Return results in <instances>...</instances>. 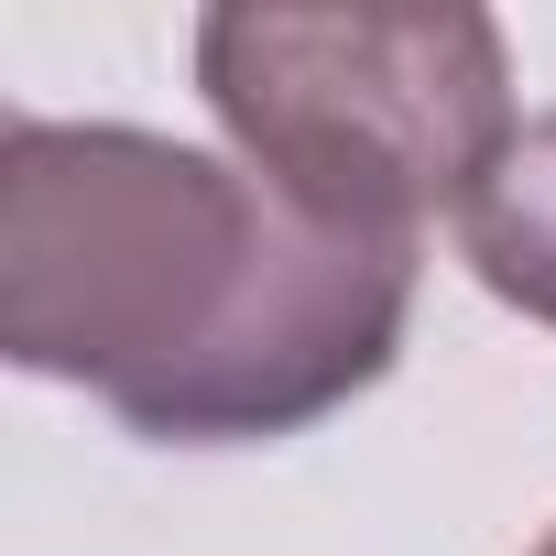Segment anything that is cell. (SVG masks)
Listing matches in <instances>:
<instances>
[{"label":"cell","instance_id":"cell-1","mask_svg":"<svg viewBox=\"0 0 556 556\" xmlns=\"http://www.w3.org/2000/svg\"><path fill=\"white\" fill-rule=\"evenodd\" d=\"M415 317V240L339 229L131 121L0 131V350L164 447H262L371 393Z\"/></svg>","mask_w":556,"mask_h":556},{"label":"cell","instance_id":"cell-2","mask_svg":"<svg viewBox=\"0 0 556 556\" xmlns=\"http://www.w3.org/2000/svg\"><path fill=\"white\" fill-rule=\"evenodd\" d=\"M197 99L229 153L339 229L415 240L469 207L513 142V55L491 12H207Z\"/></svg>","mask_w":556,"mask_h":556},{"label":"cell","instance_id":"cell-3","mask_svg":"<svg viewBox=\"0 0 556 556\" xmlns=\"http://www.w3.org/2000/svg\"><path fill=\"white\" fill-rule=\"evenodd\" d=\"M458 251H469V273L513 317L556 328V110L502 142V164L458 207Z\"/></svg>","mask_w":556,"mask_h":556},{"label":"cell","instance_id":"cell-4","mask_svg":"<svg viewBox=\"0 0 556 556\" xmlns=\"http://www.w3.org/2000/svg\"><path fill=\"white\" fill-rule=\"evenodd\" d=\"M534 556H556V534H545V545H534Z\"/></svg>","mask_w":556,"mask_h":556}]
</instances>
